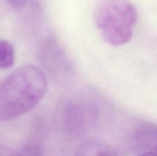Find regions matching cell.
Here are the masks:
<instances>
[{
  "mask_svg": "<svg viewBox=\"0 0 157 156\" xmlns=\"http://www.w3.org/2000/svg\"><path fill=\"white\" fill-rule=\"evenodd\" d=\"M44 73L33 64H25L0 84V122L14 120L38 105L47 93Z\"/></svg>",
  "mask_w": 157,
  "mask_h": 156,
  "instance_id": "1",
  "label": "cell"
},
{
  "mask_svg": "<svg viewBox=\"0 0 157 156\" xmlns=\"http://www.w3.org/2000/svg\"><path fill=\"white\" fill-rule=\"evenodd\" d=\"M93 17L103 39L110 45L121 46L133 37L138 12L130 0H98Z\"/></svg>",
  "mask_w": 157,
  "mask_h": 156,
  "instance_id": "2",
  "label": "cell"
},
{
  "mask_svg": "<svg viewBox=\"0 0 157 156\" xmlns=\"http://www.w3.org/2000/svg\"><path fill=\"white\" fill-rule=\"evenodd\" d=\"M96 119L97 112L94 107L87 103L78 102L67 108L64 123L70 134L79 136L89 130Z\"/></svg>",
  "mask_w": 157,
  "mask_h": 156,
  "instance_id": "3",
  "label": "cell"
},
{
  "mask_svg": "<svg viewBox=\"0 0 157 156\" xmlns=\"http://www.w3.org/2000/svg\"><path fill=\"white\" fill-rule=\"evenodd\" d=\"M75 156H118L115 150L104 142L88 139L82 142L75 151Z\"/></svg>",
  "mask_w": 157,
  "mask_h": 156,
  "instance_id": "4",
  "label": "cell"
},
{
  "mask_svg": "<svg viewBox=\"0 0 157 156\" xmlns=\"http://www.w3.org/2000/svg\"><path fill=\"white\" fill-rule=\"evenodd\" d=\"M136 146L143 152L156 151V127L154 124L146 123L137 128L134 135Z\"/></svg>",
  "mask_w": 157,
  "mask_h": 156,
  "instance_id": "5",
  "label": "cell"
},
{
  "mask_svg": "<svg viewBox=\"0 0 157 156\" xmlns=\"http://www.w3.org/2000/svg\"><path fill=\"white\" fill-rule=\"evenodd\" d=\"M15 50L13 45L6 40H0V69L6 70L13 66Z\"/></svg>",
  "mask_w": 157,
  "mask_h": 156,
  "instance_id": "6",
  "label": "cell"
},
{
  "mask_svg": "<svg viewBox=\"0 0 157 156\" xmlns=\"http://www.w3.org/2000/svg\"><path fill=\"white\" fill-rule=\"evenodd\" d=\"M0 156H22L12 148L0 145Z\"/></svg>",
  "mask_w": 157,
  "mask_h": 156,
  "instance_id": "7",
  "label": "cell"
},
{
  "mask_svg": "<svg viewBox=\"0 0 157 156\" xmlns=\"http://www.w3.org/2000/svg\"><path fill=\"white\" fill-rule=\"evenodd\" d=\"M7 4L15 10H19L25 7L28 0H6Z\"/></svg>",
  "mask_w": 157,
  "mask_h": 156,
  "instance_id": "8",
  "label": "cell"
},
{
  "mask_svg": "<svg viewBox=\"0 0 157 156\" xmlns=\"http://www.w3.org/2000/svg\"><path fill=\"white\" fill-rule=\"evenodd\" d=\"M137 156H156V151H146V152H142L141 154H138Z\"/></svg>",
  "mask_w": 157,
  "mask_h": 156,
  "instance_id": "9",
  "label": "cell"
}]
</instances>
